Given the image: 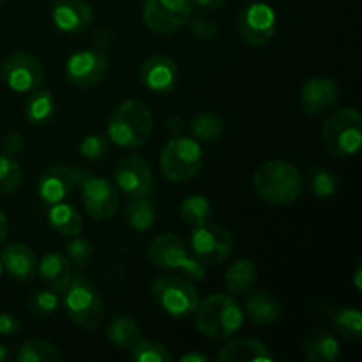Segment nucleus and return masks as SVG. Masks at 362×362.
<instances>
[{
    "label": "nucleus",
    "mask_w": 362,
    "mask_h": 362,
    "mask_svg": "<svg viewBox=\"0 0 362 362\" xmlns=\"http://www.w3.org/2000/svg\"><path fill=\"white\" fill-rule=\"evenodd\" d=\"M235 27L244 42L251 46H264L274 37L278 30V18L269 4L251 2L239 13Z\"/></svg>",
    "instance_id": "f8f14e48"
},
{
    "label": "nucleus",
    "mask_w": 362,
    "mask_h": 362,
    "mask_svg": "<svg viewBox=\"0 0 362 362\" xmlns=\"http://www.w3.org/2000/svg\"><path fill=\"white\" fill-rule=\"evenodd\" d=\"M250 293V292H247ZM244 313L257 325L276 324L281 317V303L267 290L251 292L244 300Z\"/></svg>",
    "instance_id": "5701e85b"
},
{
    "label": "nucleus",
    "mask_w": 362,
    "mask_h": 362,
    "mask_svg": "<svg viewBox=\"0 0 362 362\" xmlns=\"http://www.w3.org/2000/svg\"><path fill=\"white\" fill-rule=\"evenodd\" d=\"M16 359L20 362H59L62 354L53 343L45 339H28L18 349Z\"/></svg>",
    "instance_id": "c756f323"
},
{
    "label": "nucleus",
    "mask_w": 362,
    "mask_h": 362,
    "mask_svg": "<svg viewBox=\"0 0 362 362\" xmlns=\"http://www.w3.org/2000/svg\"><path fill=\"white\" fill-rule=\"evenodd\" d=\"M23 172L11 156H0V197L14 193L20 187Z\"/></svg>",
    "instance_id": "f704fd0d"
},
{
    "label": "nucleus",
    "mask_w": 362,
    "mask_h": 362,
    "mask_svg": "<svg viewBox=\"0 0 362 362\" xmlns=\"http://www.w3.org/2000/svg\"><path fill=\"white\" fill-rule=\"evenodd\" d=\"M62 303L67 317L78 327L92 331L101 324L105 315L101 293L87 276L78 274L76 278H71L69 285L64 290Z\"/></svg>",
    "instance_id": "20e7f679"
},
{
    "label": "nucleus",
    "mask_w": 362,
    "mask_h": 362,
    "mask_svg": "<svg viewBox=\"0 0 362 362\" xmlns=\"http://www.w3.org/2000/svg\"><path fill=\"white\" fill-rule=\"evenodd\" d=\"M193 16V14H191ZM189 27L191 32L197 35L198 39H204V41H212V39L218 37V25L211 20V18L205 16H193L189 18Z\"/></svg>",
    "instance_id": "ea45409f"
},
{
    "label": "nucleus",
    "mask_w": 362,
    "mask_h": 362,
    "mask_svg": "<svg viewBox=\"0 0 362 362\" xmlns=\"http://www.w3.org/2000/svg\"><path fill=\"white\" fill-rule=\"evenodd\" d=\"M151 293L158 306L173 318L191 317L200 304L197 285L187 276H159L152 281Z\"/></svg>",
    "instance_id": "39448f33"
},
{
    "label": "nucleus",
    "mask_w": 362,
    "mask_h": 362,
    "mask_svg": "<svg viewBox=\"0 0 362 362\" xmlns=\"http://www.w3.org/2000/svg\"><path fill=\"white\" fill-rule=\"evenodd\" d=\"M193 14L191 0H145L144 23L159 35H172L187 25Z\"/></svg>",
    "instance_id": "9d476101"
},
{
    "label": "nucleus",
    "mask_w": 362,
    "mask_h": 362,
    "mask_svg": "<svg viewBox=\"0 0 362 362\" xmlns=\"http://www.w3.org/2000/svg\"><path fill=\"white\" fill-rule=\"evenodd\" d=\"M166 131L172 136H180L184 133V120L179 115H170L166 119Z\"/></svg>",
    "instance_id": "c03bdc74"
},
{
    "label": "nucleus",
    "mask_w": 362,
    "mask_h": 362,
    "mask_svg": "<svg viewBox=\"0 0 362 362\" xmlns=\"http://www.w3.org/2000/svg\"><path fill=\"white\" fill-rule=\"evenodd\" d=\"M148 260L156 267L165 271H180L191 279H204L205 265H202L197 258H191L187 253V246L182 237L173 232L156 235L148 244Z\"/></svg>",
    "instance_id": "6e6552de"
},
{
    "label": "nucleus",
    "mask_w": 362,
    "mask_h": 362,
    "mask_svg": "<svg viewBox=\"0 0 362 362\" xmlns=\"http://www.w3.org/2000/svg\"><path fill=\"white\" fill-rule=\"evenodd\" d=\"M74 187H76V177H74V168H71L69 165L48 166L42 170L35 184L39 198L49 205L66 200Z\"/></svg>",
    "instance_id": "a211bd4d"
},
{
    "label": "nucleus",
    "mask_w": 362,
    "mask_h": 362,
    "mask_svg": "<svg viewBox=\"0 0 362 362\" xmlns=\"http://www.w3.org/2000/svg\"><path fill=\"white\" fill-rule=\"evenodd\" d=\"M225 124L216 113H200L191 120V133L197 141H216L223 134Z\"/></svg>",
    "instance_id": "7c9ffc66"
},
{
    "label": "nucleus",
    "mask_w": 362,
    "mask_h": 362,
    "mask_svg": "<svg viewBox=\"0 0 362 362\" xmlns=\"http://www.w3.org/2000/svg\"><path fill=\"white\" fill-rule=\"evenodd\" d=\"M37 274L49 290L59 293L64 292L69 285L73 278V265L66 255L53 251V253H46L41 262H37Z\"/></svg>",
    "instance_id": "4be33fe9"
},
{
    "label": "nucleus",
    "mask_w": 362,
    "mask_h": 362,
    "mask_svg": "<svg viewBox=\"0 0 362 362\" xmlns=\"http://www.w3.org/2000/svg\"><path fill=\"white\" fill-rule=\"evenodd\" d=\"M182 362H207L209 357L205 354H186V356L180 357Z\"/></svg>",
    "instance_id": "de8ad7c7"
},
{
    "label": "nucleus",
    "mask_w": 362,
    "mask_h": 362,
    "mask_svg": "<svg viewBox=\"0 0 362 362\" xmlns=\"http://www.w3.org/2000/svg\"><path fill=\"white\" fill-rule=\"evenodd\" d=\"M322 141L329 154L350 158L362 144V115L356 108H341L331 113L322 126Z\"/></svg>",
    "instance_id": "423d86ee"
},
{
    "label": "nucleus",
    "mask_w": 362,
    "mask_h": 362,
    "mask_svg": "<svg viewBox=\"0 0 362 362\" xmlns=\"http://www.w3.org/2000/svg\"><path fill=\"white\" fill-rule=\"evenodd\" d=\"M258 271L255 262L240 258L235 264L228 267L225 274V285L232 296H244V293L251 292L257 285Z\"/></svg>",
    "instance_id": "393cba45"
},
{
    "label": "nucleus",
    "mask_w": 362,
    "mask_h": 362,
    "mask_svg": "<svg viewBox=\"0 0 362 362\" xmlns=\"http://www.w3.org/2000/svg\"><path fill=\"white\" fill-rule=\"evenodd\" d=\"M0 260L2 267L16 281H30L37 274V257L27 244L14 243L6 246L0 255Z\"/></svg>",
    "instance_id": "aec40b11"
},
{
    "label": "nucleus",
    "mask_w": 362,
    "mask_h": 362,
    "mask_svg": "<svg viewBox=\"0 0 362 362\" xmlns=\"http://www.w3.org/2000/svg\"><path fill=\"white\" fill-rule=\"evenodd\" d=\"M216 359L219 362H272L274 356L269 346L257 338H230Z\"/></svg>",
    "instance_id": "412c9836"
},
{
    "label": "nucleus",
    "mask_w": 362,
    "mask_h": 362,
    "mask_svg": "<svg viewBox=\"0 0 362 362\" xmlns=\"http://www.w3.org/2000/svg\"><path fill=\"white\" fill-rule=\"evenodd\" d=\"M2 271H4V267H2V260H0V276H2Z\"/></svg>",
    "instance_id": "3c124183"
},
{
    "label": "nucleus",
    "mask_w": 362,
    "mask_h": 362,
    "mask_svg": "<svg viewBox=\"0 0 362 362\" xmlns=\"http://www.w3.org/2000/svg\"><path fill=\"white\" fill-rule=\"evenodd\" d=\"M110 69V60L99 49H80L66 62V78L80 88H90L101 83Z\"/></svg>",
    "instance_id": "ddd939ff"
},
{
    "label": "nucleus",
    "mask_w": 362,
    "mask_h": 362,
    "mask_svg": "<svg viewBox=\"0 0 362 362\" xmlns=\"http://www.w3.org/2000/svg\"><path fill=\"white\" fill-rule=\"evenodd\" d=\"M7 357H9V350H7L6 345H2V343H0V362L6 361Z\"/></svg>",
    "instance_id": "8fccbe9b"
},
{
    "label": "nucleus",
    "mask_w": 362,
    "mask_h": 362,
    "mask_svg": "<svg viewBox=\"0 0 362 362\" xmlns=\"http://www.w3.org/2000/svg\"><path fill=\"white\" fill-rule=\"evenodd\" d=\"M140 81L154 94H168L177 87L179 67L175 60L166 55H152L140 67Z\"/></svg>",
    "instance_id": "f3484780"
},
{
    "label": "nucleus",
    "mask_w": 362,
    "mask_h": 362,
    "mask_svg": "<svg viewBox=\"0 0 362 362\" xmlns=\"http://www.w3.org/2000/svg\"><path fill=\"white\" fill-rule=\"evenodd\" d=\"M308 184L315 197L331 198L338 191V177L325 168H313L308 173Z\"/></svg>",
    "instance_id": "c9c22d12"
},
{
    "label": "nucleus",
    "mask_w": 362,
    "mask_h": 362,
    "mask_svg": "<svg viewBox=\"0 0 362 362\" xmlns=\"http://www.w3.org/2000/svg\"><path fill=\"white\" fill-rule=\"evenodd\" d=\"M303 175L296 165L283 159L264 163L253 175L258 198L269 205H288L303 193Z\"/></svg>",
    "instance_id": "f257e3e1"
},
{
    "label": "nucleus",
    "mask_w": 362,
    "mask_h": 362,
    "mask_svg": "<svg viewBox=\"0 0 362 362\" xmlns=\"http://www.w3.org/2000/svg\"><path fill=\"white\" fill-rule=\"evenodd\" d=\"M124 219L134 232H147L154 226L156 209L145 197H131L129 204L124 209Z\"/></svg>",
    "instance_id": "c85d7f7f"
},
{
    "label": "nucleus",
    "mask_w": 362,
    "mask_h": 362,
    "mask_svg": "<svg viewBox=\"0 0 362 362\" xmlns=\"http://www.w3.org/2000/svg\"><path fill=\"white\" fill-rule=\"evenodd\" d=\"M159 165L170 182H189L204 168V151L194 138L172 136L163 147Z\"/></svg>",
    "instance_id": "0eeeda50"
},
{
    "label": "nucleus",
    "mask_w": 362,
    "mask_h": 362,
    "mask_svg": "<svg viewBox=\"0 0 362 362\" xmlns=\"http://www.w3.org/2000/svg\"><path fill=\"white\" fill-rule=\"evenodd\" d=\"M0 145H2L4 154L14 158V156H18L21 151H23L25 140L23 136H21V133H18V131H11V133H7L6 136L2 138V144Z\"/></svg>",
    "instance_id": "a19ab883"
},
{
    "label": "nucleus",
    "mask_w": 362,
    "mask_h": 362,
    "mask_svg": "<svg viewBox=\"0 0 362 362\" xmlns=\"http://www.w3.org/2000/svg\"><path fill=\"white\" fill-rule=\"evenodd\" d=\"M7 232H9V221H7V216L0 211V246L7 239Z\"/></svg>",
    "instance_id": "49530a36"
},
{
    "label": "nucleus",
    "mask_w": 362,
    "mask_h": 362,
    "mask_svg": "<svg viewBox=\"0 0 362 362\" xmlns=\"http://www.w3.org/2000/svg\"><path fill=\"white\" fill-rule=\"evenodd\" d=\"M23 115L28 124L32 126H41V124L49 122L55 115V98L52 92L37 88L27 99L23 108Z\"/></svg>",
    "instance_id": "cd10ccee"
},
{
    "label": "nucleus",
    "mask_w": 362,
    "mask_h": 362,
    "mask_svg": "<svg viewBox=\"0 0 362 362\" xmlns=\"http://www.w3.org/2000/svg\"><path fill=\"white\" fill-rule=\"evenodd\" d=\"M191 2H194L198 7H202V9L212 11V9H218V7L225 6L226 0H191Z\"/></svg>",
    "instance_id": "a18cd8bd"
},
{
    "label": "nucleus",
    "mask_w": 362,
    "mask_h": 362,
    "mask_svg": "<svg viewBox=\"0 0 362 362\" xmlns=\"http://www.w3.org/2000/svg\"><path fill=\"white\" fill-rule=\"evenodd\" d=\"M0 78L18 94H27L41 88L45 71L37 57L25 52H14L0 64Z\"/></svg>",
    "instance_id": "9b49d317"
},
{
    "label": "nucleus",
    "mask_w": 362,
    "mask_h": 362,
    "mask_svg": "<svg viewBox=\"0 0 362 362\" xmlns=\"http://www.w3.org/2000/svg\"><path fill=\"white\" fill-rule=\"evenodd\" d=\"M339 99V88L329 76L308 78L300 88V106L308 115H322L334 108Z\"/></svg>",
    "instance_id": "dca6fc26"
},
{
    "label": "nucleus",
    "mask_w": 362,
    "mask_h": 362,
    "mask_svg": "<svg viewBox=\"0 0 362 362\" xmlns=\"http://www.w3.org/2000/svg\"><path fill=\"white\" fill-rule=\"evenodd\" d=\"M212 214L211 202L207 200L202 194H193V197H187L186 200L180 205V218L186 225L189 226H200L204 223L209 221Z\"/></svg>",
    "instance_id": "2f4dec72"
},
{
    "label": "nucleus",
    "mask_w": 362,
    "mask_h": 362,
    "mask_svg": "<svg viewBox=\"0 0 362 362\" xmlns=\"http://www.w3.org/2000/svg\"><path fill=\"white\" fill-rule=\"evenodd\" d=\"M20 331V320L14 315L0 313V336H14Z\"/></svg>",
    "instance_id": "79ce46f5"
},
{
    "label": "nucleus",
    "mask_w": 362,
    "mask_h": 362,
    "mask_svg": "<svg viewBox=\"0 0 362 362\" xmlns=\"http://www.w3.org/2000/svg\"><path fill=\"white\" fill-rule=\"evenodd\" d=\"M110 140L105 134H88L80 141V154L88 161H98L108 154Z\"/></svg>",
    "instance_id": "4c0bfd02"
},
{
    "label": "nucleus",
    "mask_w": 362,
    "mask_h": 362,
    "mask_svg": "<svg viewBox=\"0 0 362 362\" xmlns=\"http://www.w3.org/2000/svg\"><path fill=\"white\" fill-rule=\"evenodd\" d=\"M117 189L127 197H147L152 189V168L140 154H127L115 166Z\"/></svg>",
    "instance_id": "2eb2a0df"
},
{
    "label": "nucleus",
    "mask_w": 362,
    "mask_h": 362,
    "mask_svg": "<svg viewBox=\"0 0 362 362\" xmlns=\"http://www.w3.org/2000/svg\"><path fill=\"white\" fill-rule=\"evenodd\" d=\"M0 2H4V0H0Z\"/></svg>",
    "instance_id": "603ef678"
},
{
    "label": "nucleus",
    "mask_w": 362,
    "mask_h": 362,
    "mask_svg": "<svg viewBox=\"0 0 362 362\" xmlns=\"http://www.w3.org/2000/svg\"><path fill=\"white\" fill-rule=\"evenodd\" d=\"M80 187L83 207L92 219L106 221L117 214L120 194L115 184L103 177L92 175Z\"/></svg>",
    "instance_id": "4468645a"
},
{
    "label": "nucleus",
    "mask_w": 362,
    "mask_h": 362,
    "mask_svg": "<svg viewBox=\"0 0 362 362\" xmlns=\"http://www.w3.org/2000/svg\"><path fill=\"white\" fill-rule=\"evenodd\" d=\"M108 140L122 148H136L147 144L154 131L151 108L140 99H127L115 108L108 120Z\"/></svg>",
    "instance_id": "f03ea898"
},
{
    "label": "nucleus",
    "mask_w": 362,
    "mask_h": 362,
    "mask_svg": "<svg viewBox=\"0 0 362 362\" xmlns=\"http://www.w3.org/2000/svg\"><path fill=\"white\" fill-rule=\"evenodd\" d=\"M94 42L99 49V52H106V49L112 48V42H113V34L112 30H108V28H99L98 32H95V37H94Z\"/></svg>",
    "instance_id": "37998d69"
},
{
    "label": "nucleus",
    "mask_w": 362,
    "mask_h": 362,
    "mask_svg": "<svg viewBox=\"0 0 362 362\" xmlns=\"http://www.w3.org/2000/svg\"><path fill=\"white\" fill-rule=\"evenodd\" d=\"M106 338L117 349L129 350L140 339V327L129 315H115L106 325Z\"/></svg>",
    "instance_id": "bb28decb"
},
{
    "label": "nucleus",
    "mask_w": 362,
    "mask_h": 362,
    "mask_svg": "<svg viewBox=\"0 0 362 362\" xmlns=\"http://www.w3.org/2000/svg\"><path fill=\"white\" fill-rule=\"evenodd\" d=\"M362 267L361 264H357L356 272H354V285H356L357 290H362Z\"/></svg>",
    "instance_id": "09e8293b"
},
{
    "label": "nucleus",
    "mask_w": 362,
    "mask_h": 362,
    "mask_svg": "<svg viewBox=\"0 0 362 362\" xmlns=\"http://www.w3.org/2000/svg\"><path fill=\"white\" fill-rule=\"evenodd\" d=\"M129 350L131 359L136 362H170L173 359L170 350L165 345L156 341H141V339H138Z\"/></svg>",
    "instance_id": "72a5a7b5"
},
{
    "label": "nucleus",
    "mask_w": 362,
    "mask_h": 362,
    "mask_svg": "<svg viewBox=\"0 0 362 362\" xmlns=\"http://www.w3.org/2000/svg\"><path fill=\"white\" fill-rule=\"evenodd\" d=\"M304 354L311 362H334L339 357V343L327 329L317 327L304 338Z\"/></svg>",
    "instance_id": "b1692460"
},
{
    "label": "nucleus",
    "mask_w": 362,
    "mask_h": 362,
    "mask_svg": "<svg viewBox=\"0 0 362 362\" xmlns=\"http://www.w3.org/2000/svg\"><path fill=\"white\" fill-rule=\"evenodd\" d=\"M334 327L338 334L349 341H361L362 338V315L356 308H343L334 313Z\"/></svg>",
    "instance_id": "473e14b6"
},
{
    "label": "nucleus",
    "mask_w": 362,
    "mask_h": 362,
    "mask_svg": "<svg viewBox=\"0 0 362 362\" xmlns=\"http://www.w3.org/2000/svg\"><path fill=\"white\" fill-rule=\"evenodd\" d=\"M27 306L34 315L48 317V315L55 313L57 308H59V297H57V292H53V290L49 288L37 290V292H34L28 297Z\"/></svg>",
    "instance_id": "e433bc0d"
},
{
    "label": "nucleus",
    "mask_w": 362,
    "mask_h": 362,
    "mask_svg": "<svg viewBox=\"0 0 362 362\" xmlns=\"http://www.w3.org/2000/svg\"><path fill=\"white\" fill-rule=\"evenodd\" d=\"M48 221L55 232L62 233L67 237L80 235L83 230V219H81L80 211L69 204H53L48 211Z\"/></svg>",
    "instance_id": "a878e982"
},
{
    "label": "nucleus",
    "mask_w": 362,
    "mask_h": 362,
    "mask_svg": "<svg viewBox=\"0 0 362 362\" xmlns=\"http://www.w3.org/2000/svg\"><path fill=\"white\" fill-rule=\"evenodd\" d=\"M197 327L211 341H226L243 327L244 310L235 297L214 293L200 300L197 311Z\"/></svg>",
    "instance_id": "7ed1b4c3"
},
{
    "label": "nucleus",
    "mask_w": 362,
    "mask_h": 362,
    "mask_svg": "<svg viewBox=\"0 0 362 362\" xmlns=\"http://www.w3.org/2000/svg\"><path fill=\"white\" fill-rule=\"evenodd\" d=\"M189 246L193 257L202 265H221L232 257L233 235L225 226L207 221L194 226L189 237Z\"/></svg>",
    "instance_id": "1a4fd4ad"
},
{
    "label": "nucleus",
    "mask_w": 362,
    "mask_h": 362,
    "mask_svg": "<svg viewBox=\"0 0 362 362\" xmlns=\"http://www.w3.org/2000/svg\"><path fill=\"white\" fill-rule=\"evenodd\" d=\"M53 23L66 34H80L90 28L94 13L85 0H57L52 9Z\"/></svg>",
    "instance_id": "6ab92c4d"
},
{
    "label": "nucleus",
    "mask_w": 362,
    "mask_h": 362,
    "mask_svg": "<svg viewBox=\"0 0 362 362\" xmlns=\"http://www.w3.org/2000/svg\"><path fill=\"white\" fill-rule=\"evenodd\" d=\"M66 253H67V258H69L71 265H74V267L80 269V267H83L88 260H90L92 244L88 243L87 239H83V237L76 235L66 246Z\"/></svg>",
    "instance_id": "58836bf2"
}]
</instances>
